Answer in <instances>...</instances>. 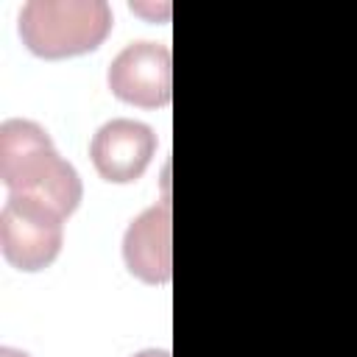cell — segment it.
Segmentation results:
<instances>
[{"mask_svg":"<svg viewBox=\"0 0 357 357\" xmlns=\"http://www.w3.org/2000/svg\"><path fill=\"white\" fill-rule=\"evenodd\" d=\"M64 215L50 204L8 192L0 209V251L17 271H45L64 245Z\"/></svg>","mask_w":357,"mask_h":357,"instance_id":"3957f363","label":"cell"},{"mask_svg":"<svg viewBox=\"0 0 357 357\" xmlns=\"http://www.w3.org/2000/svg\"><path fill=\"white\" fill-rule=\"evenodd\" d=\"M106 0H31L20 11V39L39 59L92 53L112 31Z\"/></svg>","mask_w":357,"mask_h":357,"instance_id":"7a4b0ae2","label":"cell"},{"mask_svg":"<svg viewBox=\"0 0 357 357\" xmlns=\"http://www.w3.org/2000/svg\"><path fill=\"white\" fill-rule=\"evenodd\" d=\"M0 357H31L28 351H20V349H11V346H3L0 349Z\"/></svg>","mask_w":357,"mask_h":357,"instance_id":"ba28073f","label":"cell"},{"mask_svg":"<svg viewBox=\"0 0 357 357\" xmlns=\"http://www.w3.org/2000/svg\"><path fill=\"white\" fill-rule=\"evenodd\" d=\"M173 215L170 201H159L139 212L123 234V262L131 276L145 284H167L173 276L170 251Z\"/></svg>","mask_w":357,"mask_h":357,"instance_id":"8992f818","label":"cell"},{"mask_svg":"<svg viewBox=\"0 0 357 357\" xmlns=\"http://www.w3.org/2000/svg\"><path fill=\"white\" fill-rule=\"evenodd\" d=\"M134 357H170L167 349H145V351H137Z\"/></svg>","mask_w":357,"mask_h":357,"instance_id":"52a82bcc","label":"cell"},{"mask_svg":"<svg viewBox=\"0 0 357 357\" xmlns=\"http://www.w3.org/2000/svg\"><path fill=\"white\" fill-rule=\"evenodd\" d=\"M153 153H156L153 128L128 117L103 123L89 142V159L98 176L109 184L137 181L148 170Z\"/></svg>","mask_w":357,"mask_h":357,"instance_id":"5b68a950","label":"cell"},{"mask_svg":"<svg viewBox=\"0 0 357 357\" xmlns=\"http://www.w3.org/2000/svg\"><path fill=\"white\" fill-rule=\"evenodd\" d=\"M0 178L8 192L31 195L70 218L84 195L78 170L61 159L50 134L22 117L0 126Z\"/></svg>","mask_w":357,"mask_h":357,"instance_id":"6da1fadb","label":"cell"},{"mask_svg":"<svg viewBox=\"0 0 357 357\" xmlns=\"http://www.w3.org/2000/svg\"><path fill=\"white\" fill-rule=\"evenodd\" d=\"M109 89L123 103L139 109H162L173 95V59L162 42H131L109 67Z\"/></svg>","mask_w":357,"mask_h":357,"instance_id":"277c9868","label":"cell"}]
</instances>
